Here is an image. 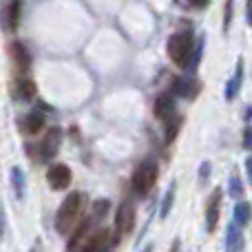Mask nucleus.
<instances>
[{
  "instance_id": "nucleus-20",
  "label": "nucleus",
  "mask_w": 252,
  "mask_h": 252,
  "mask_svg": "<svg viewBox=\"0 0 252 252\" xmlns=\"http://www.w3.org/2000/svg\"><path fill=\"white\" fill-rule=\"evenodd\" d=\"M168 128H166V144H170V142H175V137H177V133H179V126H182V120L179 118H170L168 120Z\"/></svg>"
},
{
  "instance_id": "nucleus-15",
  "label": "nucleus",
  "mask_w": 252,
  "mask_h": 252,
  "mask_svg": "<svg viewBox=\"0 0 252 252\" xmlns=\"http://www.w3.org/2000/svg\"><path fill=\"white\" fill-rule=\"evenodd\" d=\"M18 20H20V0H13V2H9L4 7V29L16 31Z\"/></svg>"
},
{
  "instance_id": "nucleus-11",
  "label": "nucleus",
  "mask_w": 252,
  "mask_h": 252,
  "mask_svg": "<svg viewBox=\"0 0 252 252\" xmlns=\"http://www.w3.org/2000/svg\"><path fill=\"white\" fill-rule=\"evenodd\" d=\"M155 115H157V120H164V122L175 118V93H159L157 95Z\"/></svg>"
},
{
  "instance_id": "nucleus-27",
  "label": "nucleus",
  "mask_w": 252,
  "mask_h": 252,
  "mask_svg": "<svg viewBox=\"0 0 252 252\" xmlns=\"http://www.w3.org/2000/svg\"><path fill=\"white\" fill-rule=\"evenodd\" d=\"M29 252H44V246H42V241H40V239H35Z\"/></svg>"
},
{
  "instance_id": "nucleus-16",
  "label": "nucleus",
  "mask_w": 252,
  "mask_h": 252,
  "mask_svg": "<svg viewBox=\"0 0 252 252\" xmlns=\"http://www.w3.org/2000/svg\"><path fill=\"white\" fill-rule=\"evenodd\" d=\"M241 82H244V60L239 58V64H237V69H235V75L230 78V82H228V87H226V97L228 100H235V95L239 93V89H241Z\"/></svg>"
},
{
  "instance_id": "nucleus-23",
  "label": "nucleus",
  "mask_w": 252,
  "mask_h": 252,
  "mask_svg": "<svg viewBox=\"0 0 252 252\" xmlns=\"http://www.w3.org/2000/svg\"><path fill=\"white\" fill-rule=\"evenodd\" d=\"M210 177V161H204L199 166V184H204V179Z\"/></svg>"
},
{
  "instance_id": "nucleus-21",
  "label": "nucleus",
  "mask_w": 252,
  "mask_h": 252,
  "mask_svg": "<svg viewBox=\"0 0 252 252\" xmlns=\"http://www.w3.org/2000/svg\"><path fill=\"white\" fill-rule=\"evenodd\" d=\"M230 195L235 197V199H239V197L244 195V184H241L239 175H232L230 177Z\"/></svg>"
},
{
  "instance_id": "nucleus-10",
  "label": "nucleus",
  "mask_w": 252,
  "mask_h": 252,
  "mask_svg": "<svg viewBox=\"0 0 252 252\" xmlns=\"http://www.w3.org/2000/svg\"><path fill=\"white\" fill-rule=\"evenodd\" d=\"M246 246L244 241V230H241V226L232 219L230 223H228L226 228V252H241Z\"/></svg>"
},
{
  "instance_id": "nucleus-1",
  "label": "nucleus",
  "mask_w": 252,
  "mask_h": 252,
  "mask_svg": "<svg viewBox=\"0 0 252 252\" xmlns=\"http://www.w3.org/2000/svg\"><path fill=\"white\" fill-rule=\"evenodd\" d=\"M82 210H84V195L80 190L69 192V195L64 197V201L60 204L58 213H56V230L60 232V235L71 232L80 223Z\"/></svg>"
},
{
  "instance_id": "nucleus-30",
  "label": "nucleus",
  "mask_w": 252,
  "mask_h": 252,
  "mask_svg": "<svg viewBox=\"0 0 252 252\" xmlns=\"http://www.w3.org/2000/svg\"><path fill=\"white\" fill-rule=\"evenodd\" d=\"M144 252H153V250H151V248H146V250H144Z\"/></svg>"
},
{
  "instance_id": "nucleus-7",
  "label": "nucleus",
  "mask_w": 252,
  "mask_h": 252,
  "mask_svg": "<svg viewBox=\"0 0 252 252\" xmlns=\"http://www.w3.org/2000/svg\"><path fill=\"white\" fill-rule=\"evenodd\" d=\"M60 144H62V128L53 126V128H49L47 133H44L42 142H40V146H38L40 157H42V159H53V157L58 155V151H60Z\"/></svg>"
},
{
  "instance_id": "nucleus-25",
  "label": "nucleus",
  "mask_w": 252,
  "mask_h": 252,
  "mask_svg": "<svg viewBox=\"0 0 252 252\" xmlns=\"http://www.w3.org/2000/svg\"><path fill=\"white\" fill-rule=\"evenodd\" d=\"M188 4H190V7H195V9H204L206 4L210 2V0H186Z\"/></svg>"
},
{
  "instance_id": "nucleus-19",
  "label": "nucleus",
  "mask_w": 252,
  "mask_h": 252,
  "mask_svg": "<svg viewBox=\"0 0 252 252\" xmlns=\"http://www.w3.org/2000/svg\"><path fill=\"white\" fill-rule=\"evenodd\" d=\"M173 201H175V184L170 186V190L164 195V201H161V219H166L168 217V213H170V208H173Z\"/></svg>"
},
{
  "instance_id": "nucleus-18",
  "label": "nucleus",
  "mask_w": 252,
  "mask_h": 252,
  "mask_svg": "<svg viewBox=\"0 0 252 252\" xmlns=\"http://www.w3.org/2000/svg\"><path fill=\"white\" fill-rule=\"evenodd\" d=\"M11 186L16 190V197H22V192H25V177H22L20 166H13L11 168Z\"/></svg>"
},
{
  "instance_id": "nucleus-22",
  "label": "nucleus",
  "mask_w": 252,
  "mask_h": 252,
  "mask_svg": "<svg viewBox=\"0 0 252 252\" xmlns=\"http://www.w3.org/2000/svg\"><path fill=\"white\" fill-rule=\"evenodd\" d=\"M244 148L246 151H252V126H246L244 128Z\"/></svg>"
},
{
  "instance_id": "nucleus-14",
  "label": "nucleus",
  "mask_w": 252,
  "mask_h": 252,
  "mask_svg": "<svg viewBox=\"0 0 252 252\" xmlns=\"http://www.w3.org/2000/svg\"><path fill=\"white\" fill-rule=\"evenodd\" d=\"M35 93H38V89H35V82L31 78H18L16 80V97L18 100H33Z\"/></svg>"
},
{
  "instance_id": "nucleus-9",
  "label": "nucleus",
  "mask_w": 252,
  "mask_h": 252,
  "mask_svg": "<svg viewBox=\"0 0 252 252\" xmlns=\"http://www.w3.org/2000/svg\"><path fill=\"white\" fill-rule=\"evenodd\" d=\"M199 91H201V84H199V80H195V78H177L175 89H173L175 95L184 97V100H195V97L199 95Z\"/></svg>"
},
{
  "instance_id": "nucleus-24",
  "label": "nucleus",
  "mask_w": 252,
  "mask_h": 252,
  "mask_svg": "<svg viewBox=\"0 0 252 252\" xmlns=\"http://www.w3.org/2000/svg\"><path fill=\"white\" fill-rule=\"evenodd\" d=\"M230 18H232V0H228V2H226V20H223V29H228Z\"/></svg>"
},
{
  "instance_id": "nucleus-3",
  "label": "nucleus",
  "mask_w": 252,
  "mask_h": 252,
  "mask_svg": "<svg viewBox=\"0 0 252 252\" xmlns=\"http://www.w3.org/2000/svg\"><path fill=\"white\" fill-rule=\"evenodd\" d=\"M157 182V164L153 159H144L142 164L135 168L133 177H130V188L137 197H146L153 190Z\"/></svg>"
},
{
  "instance_id": "nucleus-28",
  "label": "nucleus",
  "mask_w": 252,
  "mask_h": 252,
  "mask_svg": "<svg viewBox=\"0 0 252 252\" xmlns=\"http://www.w3.org/2000/svg\"><path fill=\"white\" fill-rule=\"evenodd\" d=\"M246 170H248V179H250V184H252V157L246 159Z\"/></svg>"
},
{
  "instance_id": "nucleus-8",
  "label": "nucleus",
  "mask_w": 252,
  "mask_h": 252,
  "mask_svg": "<svg viewBox=\"0 0 252 252\" xmlns=\"http://www.w3.org/2000/svg\"><path fill=\"white\" fill-rule=\"evenodd\" d=\"M219 210H221V190H213V195L206 201V230L215 232L219 223Z\"/></svg>"
},
{
  "instance_id": "nucleus-26",
  "label": "nucleus",
  "mask_w": 252,
  "mask_h": 252,
  "mask_svg": "<svg viewBox=\"0 0 252 252\" xmlns=\"http://www.w3.org/2000/svg\"><path fill=\"white\" fill-rule=\"evenodd\" d=\"M246 20L252 27V0H248V4H246Z\"/></svg>"
},
{
  "instance_id": "nucleus-13",
  "label": "nucleus",
  "mask_w": 252,
  "mask_h": 252,
  "mask_svg": "<svg viewBox=\"0 0 252 252\" xmlns=\"http://www.w3.org/2000/svg\"><path fill=\"white\" fill-rule=\"evenodd\" d=\"M9 51H11V58H13V62L18 64V69L25 71V69H29L31 66V53L22 42H13L11 47H9Z\"/></svg>"
},
{
  "instance_id": "nucleus-2",
  "label": "nucleus",
  "mask_w": 252,
  "mask_h": 252,
  "mask_svg": "<svg viewBox=\"0 0 252 252\" xmlns=\"http://www.w3.org/2000/svg\"><path fill=\"white\" fill-rule=\"evenodd\" d=\"M192 35L188 31H177L168 38L166 42V53H168L170 62H175L177 66L186 69L188 62H190V56H192Z\"/></svg>"
},
{
  "instance_id": "nucleus-6",
  "label": "nucleus",
  "mask_w": 252,
  "mask_h": 252,
  "mask_svg": "<svg viewBox=\"0 0 252 252\" xmlns=\"http://www.w3.org/2000/svg\"><path fill=\"white\" fill-rule=\"evenodd\" d=\"M47 182L53 190H64L73 182V173H71V168L66 164H53L47 170Z\"/></svg>"
},
{
  "instance_id": "nucleus-4",
  "label": "nucleus",
  "mask_w": 252,
  "mask_h": 252,
  "mask_svg": "<svg viewBox=\"0 0 252 252\" xmlns=\"http://www.w3.org/2000/svg\"><path fill=\"white\" fill-rule=\"evenodd\" d=\"M115 239L113 232L106 230V228H100V230H93L80 241V246L75 248V252H111Z\"/></svg>"
},
{
  "instance_id": "nucleus-29",
  "label": "nucleus",
  "mask_w": 252,
  "mask_h": 252,
  "mask_svg": "<svg viewBox=\"0 0 252 252\" xmlns=\"http://www.w3.org/2000/svg\"><path fill=\"white\" fill-rule=\"evenodd\" d=\"M170 252H179V241H175L173 248H170Z\"/></svg>"
},
{
  "instance_id": "nucleus-12",
  "label": "nucleus",
  "mask_w": 252,
  "mask_h": 252,
  "mask_svg": "<svg viewBox=\"0 0 252 252\" xmlns=\"http://www.w3.org/2000/svg\"><path fill=\"white\" fill-rule=\"evenodd\" d=\"M22 130H25L27 135H38L44 130V115L40 113V111H31V113L25 115V120H22Z\"/></svg>"
},
{
  "instance_id": "nucleus-17",
  "label": "nucleus",
  "mask_w": 252,
  "mask_h": 252,
  "mask_svg": "<svg viewBox=\"0 0 252 252\" xmlns=\"http://www.w3.org/2000/svg\"><path fill=\"white\" fill-rule=\"evenodd\" d=\"M250 219H252V206H250V201H239V204L235 206V221L239 223L241 228H244V226H248V223H250Z\"/></svg>"
},
{
  "instance_id": "nucleus-5",
  "label": "nucleus",
  "mask_w": 252,
  "mask_h": 252,
  "mask_svg": "<svg viewBox=\"0 0 252 252\" xmlns=\"http://www.w3.org/2000/svg\"><path fill=\"white\" fill-rule=\"evenodd\" d=\"M135 228V206L130 201H122L118 206V213H115V230L120 237L130 235Z\"/></svg>"
}]
</instances>
